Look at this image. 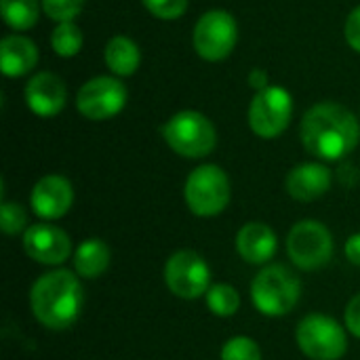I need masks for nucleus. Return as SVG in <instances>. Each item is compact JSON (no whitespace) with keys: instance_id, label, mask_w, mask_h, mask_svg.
Listing matches in <instances>:
<instances>
[{"instance_id":"30","label":"nucleus","mask_w":360,"mask_h":360,"mask_svg":"<svg viewBox=\"0 0 360 360\" xmlns=\"http://www.w3.org/2000/svg\"><path fill=\"white\" fill-rule=\"evenodd\" d=\"M249 86H251V89H255L257 93H259V91H264V89H268V86H270L268 72H266V70H262V68L251 70V72H249Z\"/></svg>"},{"instance_id":"1","label":"nucleus","mask_w":360,"mask_h":360,"mask_svg":"<svg viewBox=\"0 0 360 360\" xmlns=\"http://www.w3.org/2000/svg\"><path fill=\"white\" fill-rule=\"evenodd\" d=\"M300 139L312 156L335 162L352 154L359 146L360 122L346 105L323 101L304 114Z\"/></svg>"},{"instance_id":"17","label":"nucleus","mask_w":360,"mask_h":360,"mask_svg":"<svg viewBox=\"0 0 360 360\" xmlns=\"http://www.w3.org/2000/svg\"><path fill=\"white\" fill-rule=\"evenodd\" d=\"M38 63V46L27 36L8 34L0 40V68L8 78L25 76Z\"/></svg>"},{"instance_id":"9","label":"nucleus","mask_w":360,"mask_h":360,"mask_svg":"<svg viewBox=\"0 0 360 360\" xmlns=\"http://www.w3.org/2000/svg\"><path fill=\"white\" fill-rule=\"evenodd\" d=\"M238 40L236 19L224 8H211L198 17L192 34L194 51L205 61H221L226 59Z\"/></svg>"},{"instance_id":"29","label":"nucleus","mask_w":360,"mask_h":360,"mask_svg":"<svg viewBox=\"0 0 360 360\" xmlns=\"http://www.w3.org/2000/svg\"><path fill=\"white\" fill-rule=\"evenodd\" d=\"M344 253H346V259H348L350 264H354V266H359L360 268V232L352 234V236L346 240Z\"/></svg>"},{"instance_id":"4","label":"nucleus","mask_w":360,"mask_h":360,"mask_svg":"<svg viewBox=\"0 0 360 360\" xmlns=\"http://www.w3.org/2000/svg\"><path fill=\"white\" fill-rule=\"evenodd\" d=\"M165 143L184 158H205L217 146L215 124L196 110H181L162 124Z\"/></svg>"},{"instance_id":"7","label":"nucleus","mask_w":360,"mask_h":360,"mask_svg":"<svg viewBox=\"0 0 360 360\" xmlns=\"http://www.w3.org/2000/svg\"><path fill=\"white\" fill-rule=\"evenodd\" d=\"M333 236L323 221L302 219L287 234V255L300 270L325 268L333 257Z\"/></svg>"},{"instance_id":"28","label":"nucleus","mask_w":360,"mask_h":360,"mask_svg":"<svg viewBox=\"0 0 360 360\" xmlns=\"http://www.w3.org/2000/svg\"><path fill=\"white\" fill-rule=\"evenodd\" d=\"M346 40L348 44L360 53V4L348 15V21H346Z\"/></svg>"},{"instance_id":"12","label":"nucleus","mask_w":360,"mask_h":360,"mask_svg":"<svg viewBox=\"0 0 360 360\" xmlns=\"http://www.w3.org/2000/svg\"><path fill=\"white\" fill-rule=\"evenodd\" d=\"M23 251L30 259L42 266H61L72 255L70 234L53 224L40 221L23 232Z\"/></svg>"},{"instance_id":"27","label":"nucleus","mask_w":360,"mask_h":360,"mask_svg":"<svg viewBox=\"0 0 360 360\" xmlns=\"http://www.w3.org/2000/svg\"><path fill=\"white\" fill-rule=\"evenodd\" d=\"M344 323H346L348 333L360 340V293H356V295L348 302L346 312H344Z\"/></svg>"},{"instance_id":"6","label":"nucleus","mask_w":360,"mask_h":360,"mask_svg":"<svg viewBox=\"0 0 360 360\" xmlns=\"http://www.w3.org/2000/svg\"><path fill=\"white\" fill-rule=\"evenodd\" d=\"M348 329L333 316L308 314L295 329L297 348L310 360H340L348 352Z\"/></svg>"},{"instance_id":"23","label":"nucleus","mask_w":360,"mask_h":360,"mask_svg":"<svg viewBox=\"0 0 360 360\" xmlns=\"http://www.w3.org/2000/svg\"><path fill=\"white\" fill-rule=\"evenodd\" d=\"M219 360H262V350L255 340L247 335H234L221 346Z\"/></svg>"},{"instance_id":"19","label":"nucleus","mask_w":360,"mask_h":360,"mask_svg":"<svg viewBox=\"0 0 360 360\" xmlns=\"http://www.w3.org/2000/svg\"><path fill=\"white\" fill-rule=\"evenodd\" d=\"M103 59L114 76H133L139 70L141 53L135 40H131L129 36H114L105 44Z\"/></svg>"},{"instance_id":"8","label":"nucleus","mask_w":360,"mask_h":360,"mask_svg":"<svg viewBox=\"0 0 360 360\" xmlns=\"http://www.w3.org/2000/svg\"><path fill=\"white\" fill-rule=\"evenodd\" d=\"M162 278L167 289L179 300H198L211 289V268L207 259L192 251H175L162 268Z\"/></svg>"},{"instance_id":"10","label":"nucleus","mask_w":360,"mask_h":360,"mask_svg":"<svg viewBox=\"0 0 360 360\" xmlns=\"http://www.w3.org/2000/svg\"><path fill=\"white\" fill-rule=\"evenodd\" d=\"M293 116V97L287 89L270 84L255 93L249 105V127L262 139H274L283 135Z\"/></svg>"},{"instance_id":"22","label":"nucleus","mask_w":360,"mask_h":360,"mask_svg":"<svg viewBox=\"0 0 360 360\" xmlns=\"http://www.w3.org/2000/svg\"><path fill=\"white\" fill-rule=\"evenodd\" d=\"M82 32L74 21L57 23V27L51 32V46L59 57H74L82 49Z\"/></svg>"},{"instance_id":"20","label":"nucleus","mask_w":360,"mask_h":360,"mask_svg":"<svg viewBox=\"0 0 360 360\" xmlns=\"http://www.w3.org/2000/svg\"><path fill=\"white\" fill-rule=\"evenodd\" d=\"M38 0H0V13L11 30H30L38 21Z\"/></svg>"},{"instance_id":"13","label":"nucleus","mask_w":360,"mask_h":360,"mask_svg":"<svg viewBox=\"0 0 360 360\" xmlns=\"http://www.w3.org/2000/svg\"><path fill=\"white\" fill-rule=\"evenodd\" d=\"M74 205V188L68 177L63 175H44L40 177L30 194L32 211L46 221L61 219L70 213Z\"/></svg>"},{"instance_id":"3","label":"nucleus","mask_w":360,"mask_h":360,"mask_svg":"<svg viewBox=\"0 0 360 360\" xmlns=\"http://www.w3.org/2000/svg\"><path fill=\"white\" fill-rule=\"evenodd\" d=\"M302 297V281L300 276L283 266V264H268L264 266L253 283H251V302L259 314L278 319L287 316L295 310Z\"/></svg>"},{"instance_id":"24","label":"nucleus","mask_w":360,"mask_h":360,"mask_svg":"<svg viewBox=\"0 0 360 360\" xmlns=\"http://www.w3.org/2000/svg\"><path fill=\"white\" fill-rule=\"evenodd\" d=\"M0 228L6 236L23 234L30 224H27V211L19 202H2L0 205Z\"/></svg>"},{"instance_id":"11","label":"nucleus","mask_w":360,"mask_h":360,"mask_svg":"<svg viewBox=\"0 0 360 360\" xmlns=\"http://www.w3.org/2000/svg\"><path fill=\"white\" fill-rule=\"evenodd\" d=\"M127 99V86L118 78L95 76L78 89L76 108L89 120H110L124 110Z\"/></svg>"},{"instance_id":"5","label":"nucleus","mask_w":360,"mask_h":360,"mask_svg":"<svg viewBox=\"0 0 360 360\" xmlns=\"http://www.w3.org/2000/svg\"><path fill=\"white\" fill-rule=\"evenodd\" d=\"M232 198L228 173L217 165L196 167L184 184V200L196 217H215L224 213Z\"/></svg>"},{"instance_id":"16","label":"nucleus","mask_w":360,"mask_h":360,"mask_svg":"<svg viewBox=\"0 0 360 360\" xmlns=\"http://www.w3.org/2000/svg\"><path fill=\"white\" fill-rule=\"evenodd\" d=\"M276 232L264 221H249L236 234V251L243 262L251 266H268L276 255Z\"/></svg>"},{"instance_id":"15","label":"nucleus","mask_w":360,"mask_h":360,"mask_svg":"<svg viewBox=\"0 0 360 360\" xmlns=\"http://www.w3.org/2000/svg\"><path fill=\"white\" fill-rule=\"evenodd\" d=\"M333 184V173L323 162H302L293 167L285 179V190L293 200L314 202L323 198Z\"/></svg>"},{"instance_id":"26","label":"nucleus","mask_w":360,"mask_h":360,"mask_svg":"<svg viewBox=\"0 0 360 360\" xmlns=\"http://www.w3.org/2000/svg\"><path fill=\"white\" fill-rule=\"evenodd\" d=\"M141 2L154 17L165 21L179 19L188 8V0H141Z\"/></svg>"},{"instance_id":"2","label":"nucleus","mask_w":360,"mask_h":360,"mask_svg":"<svg viewBox=\"0 0 360 360\" xmlns=\"http://www.w3.org/2000/svg\"><path fill=\"white\" fill-rule=\"evenodd\" d=\"M82 306V278L65 268L40 274L30 289V310L34 319L51 331L70 329L80 319Z\"/></svg>"},{"instance_id":"18","label":"nucleus","mask_w":360,"mask_h":360,"mask_svg":"<svg viewBox=\"0 0 360 360\" xmlns=\"http://www.w3.org/2000/svg\"><path fill=\"white\" fill-rule=\"evenodd\" d=\"M74 272L82 281L99 278L112 262V251L105 240L101 238H86L74 251Z\"/></svg>"},{"instance_id":"21","label":"nucleus","mask_w":360,"mask_h":360,"mask_svg":"<svg viewBox=\"0 0 360 360\" xmlns=\"http://www.w3.org/2000/svg\"><path fill=\"white\" fill-rule=\"evenodd\" d=\"M205 302H207L209 312L219 319H230L240 310V295L228 283L211 285V289L205 295Z\"/></svg>"},{"instance_id":"25","label":"nucleus","mask_w":360,"mask_h":360,"mask_svg":"<svg viewBox=\"0 0 360 360\" xmlns=\"http://www.w3.org/2000/svg\"><path fill=\"white\" fill-rule=\"evenodd\" d=\"M84 6V0H42V11L57 23L74 21Z\"/></svg>"},{"instance_id":"14","label":"nucleus","mask_w":360,"mask_h":360,"mask_svg":"<svg viewBox=\"0 0 360 360\" xmlns=\"http://www.w3.org/2000/svg\"><path fill=\"white\" fill-rule=\"evenodd\" d=\"M25 103L40 118L57 116L68 101L65 82L53 72H38L25 84Z\"/></svg>"}]
</instances>
